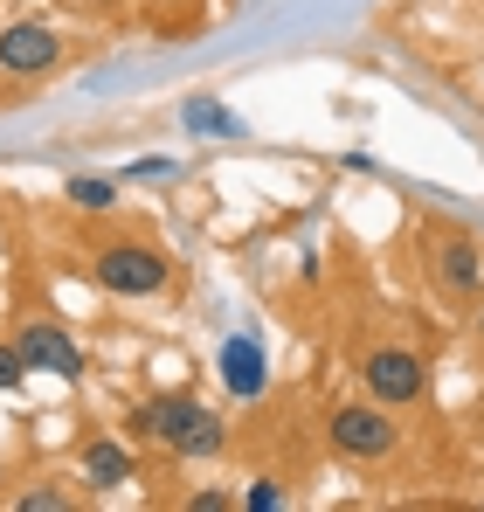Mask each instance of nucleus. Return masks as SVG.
Instances as JSON below:
<instances>
[{"label":"nucleus","mask_w":484,"mask_h":512,"mask_svg":"<svg viewBox=\"0 0 484 512\" xmlns=\"http://www.w3.org/2000/svg\"><path fill=\"white\" fill-rule=\"evenodd\" d=\"M422 256H429V277H436V291L443 298H478L484 291V250L478 236H464V229H429V243H422Z\"/></svg>","instance_id":"nucleus-5"},{"label":"nucleus","mask_w":484,"mask_h":512,"mask_svg":"<svg viewBox=\"0 0 484 512\" xmlns=\"http://www.w3.org/2000/svg\"><path fill=\"white\" fill-rule=\"evenodd\" d=\"M132 436H153V443H166L173 457H222L229 450V429H222V416H208L194 395H160V402H146L139 409V423H132Z\"/></svg>","instance_id":"nucleus-1"},{"label":"nucleus","mask_w":484,"mask_h":512,"mask_svg":"<svg viewBox=\"0 0 484 512\" xmlns=\"http://www.w3.org/2000/svg\"><path fill=\"white\" fill-rule=\"evenodd\" d=\"M242 506H249V512H277V506H284V492H277V485H249Z\"/></svg>","instance_id":"nucleus-15"},{"label":"nucleus","mask_w":484,"mask_h":512,"mask_svg":"<svg viewBox=\"0 0 484 512\" xmlns=\"http://www.w3.org/2000/svg\"><path fill=\"white\" fill-rule=\"evenodd\" d=\"M132 478H139V464H132L125 443H111V436H90V443H83V485L118 492V485H132Z\"/></svg>","instance_id":"nucleus-9"},{"label":"nucleus","mask_w":484,"mask_h":512,"mask_svg":"<svg viewBox=\"0 0 484 512\" xmlns=\"http://www.w3.org/2000/svg\"><path fill=\"white\" fill-rule=\"evenodd\" d=\"M90 284L111 291V298H160L166 284H173V263H166V250H153V243L118 236V243H104V250L90 256Z\"/></svg>","instance_id":"nucleus-2"},{"label":"nucleus","mask_w":484,"mask_h":512,"mask_svg":"<svg viewBox=\"0 0 484 512\" xmlns=\"http://www.w3.org/2000/svg\"><path fill=\"white\" fill-rule=\"evenodd\" d=\"M187 506H194V512H229V506H236V499H229V492H194Z\"/></svg>","instance_id":"nucleus-16"},{"label":"nucleus","mask_w":484,"mask_h":512,"mask_svg":"<svg viewBox=\"0 0 484 512\" xmlns=\"http://www.w3.org/2000/svg\"><path fill=\"white\" fill-rule=\"evenodd\" d=\"M14 506H21V512H70L77 499H70V492H56V485H28Z\"/></svg>","instance_id":"nucleus-12"},{"label":"nucleus","mask_w":484,"mask_h":512,"mask_svg":"<svg viewBox=\"0 0 484 512\" xmlns=\"http://www.w3.org/2000/svg\"><path fill=\"white\" fill-rule=\"evenodd\" d=\"M63 63V35L42 21H14L0 28V77H49Z\"/></svg>","instance_id":"nucleus-6"},{"label":"nucleus","mask_w":484,"mask_h":512,"mask_svg":"<svg viewBox=\"0 0 484 512\" xmlns=\"http://www.w3.org/2000/svg\"><path fill=\"white\" fill-rule=\"evenodd\" d=\"M180 160H139V167H125V180H173Z\"/></svg>","instance_id":"nucleus-14"},{"label":"nucleus","mask_w":484,"mask_h":512,"mask_svg":"<svg viewBox=\"0 0 484 512\" xmlns=\"http://www.w3.org/2000/svg\"><path fill=\"white\" fill-rule=\"evenodd\" d=\"M63 194H70V208H90V215H97V208H111V201H118V180H97V173H70V187H63Z\"/></svg>","instance_id":"nucleus-11"},{"label":"nucleus","mask_w":484,"mask_h":512,"mask_svg":"<svg viewBox=\"0 0 484 512\" xmlns=\"http://www.w3.org/2000/svg\"><path fill=\"white\" fill-rule=\"evenodd\" d=\"M180 125H187L194 139H242V118L229 104H215V97H187V104H180Z\"/></svg>","instance_id":"nucleus-10"},{"label":"nucleus","mask_w":484,"mask_h":512,"mask_svg":"<svg viewBox=\"0 0 484 512\" xmlns=\"http://www.w3.org/2000/svg\"><path fill=\"white\" fill-rule=\"evenodd\" d=\"M21 360H28V374H56V381H83V346L63 333V326H49V319H35V326H21Z\"/></svg>","instance_id":"nucleus-7"},{"label":"nucleus","mask_w":484,"mask_h":512,"mask_svg":"<svg viewBox=\"0 0 484 512\" xmlns=\"http://www.w3.org/2000/svg\"><path fill=\"white\" fill-rule=\"evenodd\" d=\"M325 436H332V450L339 457H353V464H381V457H395L402 450V429H395V409L388 402H339L332 416H325Z\"/></svg>","instance_id":"nucleus-3"},{"label":"nucleus","mask_w":484,"mask_h":512,"mask_svg":"<svg viewBox=\"0 0 484 512\" xmlns=\"http://www.w3.org/2000/svg\"><path fill=\"white\" fill-rule=\"evenodd\" d=\"M360 388L374 395V402H388V409H408V402H422L429 395V360L415 353V346H367L360 353Z\"/></svg>","instance_id":"nucleus-4"},{"label":"nucleus","mask_w":484,"mask_h":512,"mask_svg":"<svg viewBox=\"0 0 484 512\" xmlns=\"http://www.w3.org/2000/svg\"><path fill=\"white\" fill-rule=\"evenodd\" d=\"M478 340H484V305H478Z\"/></svg>","instance_id":"nucleus-17"},{"label":"nucleus","mask_w":484,"mask_h":512,"mask_svg":"<svg viewBox=\"0 0 484 512\" xmlns=\"http://www.w3.org/2000/svg\"><path fill=\"white\" fill-rule=\"evenodd\" d=\"M21 381H28V360H21V346L0 340V395H14Z\"/></svg>","instance_id":"nucleus-13"},{"label":"nucleus","mask_w":484,"mask_h":512,"mask_svg":"<svg viewBox=\"0 0 484 512\" xmlns=\"http://www.w3.org/2000/svg\"><path fill=\"white\" fill-rule=\"evenodd\" d=\"M222 388H229L236 402H256V395L270 388V367H263V346L256 340H229L222 346Z\"/></svg>","instance_id":"nucleus-8"}]
</instances>
